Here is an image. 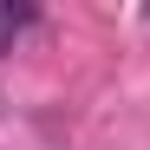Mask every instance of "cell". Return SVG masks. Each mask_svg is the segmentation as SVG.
<instances>
[{"label":"cell","instance_id":"obj_1","mask_svg":"<svg viewBox=\"0 0 150 150\" xmlns=\"http://www.w3.org/2000/svg\"><path fill=\"white\" fill-rule=\"evenodd\" d=\"M26 33H33V7L26 0H0V52H13Z\"/></svg>","mask_w":150,"mask_h":150}]
</instances>
